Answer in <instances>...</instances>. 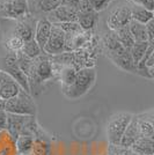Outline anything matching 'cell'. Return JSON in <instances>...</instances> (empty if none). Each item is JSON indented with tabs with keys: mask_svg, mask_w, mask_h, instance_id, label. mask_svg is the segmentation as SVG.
<instances>
[{
	"mask_svg": "<svg viewBox=\"0 0 154 155\" xmlns=\"http://www.w3.org/2000/svg\"><path fill=\"white\" fill-rule=\"evenodd\" d=\"M5 107H6V101L2 100V98H0V111L5 110Z\"/></svg>",
	"mask_w": 154,
	"mask_h": 155,
	"instance_id": "39",
	"label": "cell"
},
{
	"mask_svg": "<svg viewBox=\"0 0 154 155\" xmlns=\"http://www.w3.org/2000/svg\"><path fill=\"white\" fill-rule=\"evenodd\" d=\"M20 52H22L26 57L30 59H36L41 54L44 53V51L39 48V45L37 44V42L35 41V38L32 39V41H28V42H25V44H23Z\"/></svg>",
	"mask_w": 154,
	"mask_h": 155,
	"instance_id": "25",
	"label": "cell"
},
{
	"mask_svg": "<svg viewBox=\"0 0 154 155\" xmlns=\"http://www.w3.org/2000/svg\"><path fill=\"white\" fill-rule=\"evenodd\" d=\"M153 16H154V11H153Z\"/></svg>",
	"mask_w": 154,
	"mask_h": 155,
	"instance_id": "43",
	"label": "cell"
},
{
	"mask_svg": "<svg viewBox=\"0 0 154 155\" xmlns=\"http://www.w3.org/2000/svg\"><path fill=\"white\" fill-rule=\"evenodd\" d=\"M130 7H131V16H132V20H135L137 22H140V23L146 25L152 19H154L153 12L148 11V9L144 8V7L137 6V5H131V4H130Z\"/></svg>",
	"mask_w": 154,
	"mask_h": 155,
	"instance_id": "23",
	"label": "cell"
},
{
	"mask_svg": "<svg viewBox=\"0 0 154 155\" xmlns=\"http://www.w3.org/2000/svg\"><path fill=\"white\" fill-rule=\"evenodd\" d=\"M0 132H1V131H0Z\"/></svg>",
	"mask_w": 154,
	"mask_h": 155,
	"instance_id": "45",
	"label": "cell"
},
{
	"mask_svg": "<svg viewBox=\"0 0 154 155\" xmlns=\"http://www.w3.org/2000/svg\"><path fill=\"white\" fill-rule=\"evenodd\" d=\"M93 7L90 5L89 0H81L80 7H79V12H93Z\"/></svg>",
	"mask_w": 154,
	"mask_h": 155,
	"instance_id": "36",
	"label": "cell"
},
{
	"mask_svg": "<svg viewBox=\"0 0 154 155\" xmlns=\"http://www.w3.org/2000/svg\"><path fill=\"white\" fill-rule=\"evenodd\" d=\"M131 20H132V16H131L130 5H122V6L116 7L109 14L107 19V26L110 30H117L119 28L129 26Z\"/></svg>",
	"mask_w": 154,
	"mask_h": 155,
	"instance_id": "9",
	"label": "cell"
},
{
	"mask_svg": "<svg viewBox=\"0 0 154 155\" xmlns=\"http://www.w3.org/2000/svg\"><path fill=\"white\" fill-rule=\"evenodd\" d=\"M131 149L137 155H152L154 154V139L151 138H140Z\"/></svg>",
	"mask_w": 154,
	"mask_h": 155,
	"instance_id": "20",
	"label": "cell"
},
{
	"mask_svg": "<svg viewBox=\"0 0 154 155\" xmlns=\"http://www.w3.org/2000/svg\"><path fill=\"white\" fill-rule=\"evenodd\" d=\"M81 0H62V5L66 7H70L73 9H77L79 12V7H80Z\"/></svg>",
	"mask_w": 154,
	"mask_h": 155,
	"instance_id": "34",
	"label": "cell"
},
{
	"mask_svg": "<svg viewBox=\"0 0 154 155\" xmlns=\"http://www.w3.org/2000/svg\"><path fill=\"white\" fill-rule=\"evenodd\" d=\"M22 91L21 86L18 81L12 78L6 72L0 70V98L2 100H11L15 97L20 91Z\"/></svg>",
	"mask_w": 154,
	"mask_h": 155,
	"instance_id": "10",
	"label": "cell"
},
{
	"mask_svg": "<svg viewBox=\"0 0 154 155\" xmlns=\"http://www.w3.org/2000/svg\"><path fill=\"white\" fill-rule=\"evenodd\" d=\"M149 72H151V74H153V73H154V64H153V66L149 68Z\"/></svg>",
	"mask_w": 154,
	"mask_h": 155,
	"instance_id": "40",
	"label": "cell"
},
{
	"mask_svg": "<svg viewBox=\"0 0 154 155\" xmlns=\"http://www.w3.org/2000/svg\"><path fill=\"white\" fill-rule=\"evenodd\" d=\"M78 70L73 65H60V70L58 73V79L62 82V89L69 88L74 84L77 79Z\"/></svg>",
	"mask_w": 154,
	"mask_h": 155,
	"instance_id": "17",
	"label": "cell"
},
{
	"mask_svg": "<svg viewBox=\"0 0 154 155\" xmlns=\"http://www.w3.org/2000/svg\"><path fill=\"white\" fill-rule=\"evenodd\" d=\"M89 1L93 9L97 13H100L101 11H104L114 0H89Z\"/></svg>",
	"mask_w": 154,
	"mask_h": 155,
	"instance_id": "32",
	"label": "cell"
},
{
	"mask_svg": "<svg viewBox=\"0 0 154 155\" xmlns=\"http://www.w3.org/2000/svg\"><path fill=\"white\" fill-rule=\"evenodd\" d=\"M148 46H149V42H136L133 46L130 49V52H131V56H132V59L135 61L136 66L145 57V54L148 50Z\"/></svg>",
	"mask_w": 154,
	"mask_h": 155,
	"instance_id": "26",
	"label": "cell"
},
{
	"mask_svg": "<svg viewBox=\"0 0 154 155\" xmlns=\"http://www.w3.org/2000/svg\"><path fill=\"white\" fill-rule=\"evenodd\" d=\"M35 142V138L32 136H23L21 134L15 140V153L19 155H30L32 146Z\"/></svg>",
	"mask_w": 154,
	"mask_h": 155,
	"instance_id": "19",
	"label": "cell"
},
{
	"mask_svg": "<svg viewBox=\"0 0 154 155\" xmlns=\"http://www.w3.org/2000/svg\"><path fill=\"white\" fill-rule=\"evenodd\" d=\"M99 21V13L93 11V12H79L78 13L77 22L80 25L84 31H89L94 29Z\"/></svg>",
	"mask_w": 154,
	"mask_h": 155,
	"instance_id": "18",
	"label": "cell"
},
{
	"mask_svg": "<svg viewBox=\"0 0 154 155\" xmlns=\"http://www.w3.org/2000/svg\"><path fill=\"white\" fill-rule=\"evenodd\" d=\"M102 44L103 48H104V52H105V54L108 56L109 59L119 54V53H122L124 50H126L121 44V42L118 41V37L116 35L115 30H110V29H108L103 34Z\"/></svg>",
	"mask_w": 154,
	"mask_h": 155,
	"instance_id": "12",
	"label": "cell"
},
{
	"mask_svg": "<svg viewBox=\"0 0 154 155\" xmlns=\"http://www.w3.org/2000/svg\"><path fill=\"white\" fill-rule=\"evenodd\" d=\"M60 27L66 35H75V34H80L84 32L82 28L80 27V25L78 23L77 21L74 22H65V23H56Z\"/></svg>",
	"mask_w": 154,
	"mask_h": 155,
	"instance_id": "29",
	"label": "cell"
},
{
	"mask_svg": "<svg viewBox=\"0 0 154 155\" xmlns=\"http://www.w3.org/2000/svg\"><path fill=\"white\" fill-rule=\"evenodd\" d=\"M129 28L136 42H148L146 25L137 22L135 20H131V22L129 23Z\"/></svg>",
	"mask_w": 154,
	"mask_h": 155,
	"instance_id": "21",
	"label": "cell"
},
{
	"mask_svg": "<svg viewBox=\"0 0 154 155\" xmlns=\"http://www.w3.org/2000/svg\"><path fill=\"white\" fill-rule=\"evenodd\" d=\"M115 31H116L117 37H118V41L121 42V44H122L125 49L130 50V49L133 46V44L136 43V41H135V38H133V36H132L131 31H130L129 26L119 28V29H117V30H115Z\"/></svg>",
	"mask_w": 154,
	"mask_h": 155,
	"instance_id": "27",
	"label": "cell"
},
{
	"mask_svg": "<svg viewBox=\"0 0 154 155\" xmlns=\"http://www.w3.org/2000/svg\"><path fill=\"white\" fill-rule=\"evenodd\" d=\"M34 116H25V115H15L7 112V129L6 132L11 136L14 141L22 133L27 124Z\"/></svg>",
	"mask_w": 154,
	"mask_h": 155,
	"instance_id": "11",
	"label": "cell"
},
{
	"mask_svg": "<svg viewBox=\"0 0 154 155\" xmlns=\"http://www.w3.org/2000/svg\"><path fill=\"white\" fill-rule=\"evenodd\" d=\"M52 29V23L46 19V16L39 18L36 26V31H35V41L37 42L39 48L44 51V46L48 43V39L50 37Z\"/></svg>",
	"mask_w": 154,
	"mask_h": 155,
	"instance_id": "15",
	"label": "cell"
},
{
	"mask_svg": "<svg viewBox=\"0 0 154 155\" xmlns=\"http://www.w3.org/2000/svg\"><path fill=\"white\" fill-rule=\"evenodd\" d=\"M37 21L34 15L29 14L25 18H21L19 20H12V28L8 27V31L4 32L5 35L13 34L19 36L21 39H23V42H28L35 38V31H36V26H37Z\"/></svg>",
	"mask_w": 154,
	"mask_h": 155,
	"instance_id": "6",
	"label": "cell"
},
{
	"mask_svg": "<svg viewBox=\"0 0 154 155\" xmlns=\"http://www.w3.org/2000/svg\"><path fill=\"white\" fill-rule=\"evenodd\" d=\"M139 119V130H140L141 138H151L154 139V126L151 120L146 119L141 115H138Z\"/></svg>",
	"mask_w": 154,
	"mask_h": 155,
	"instance_id": "28",
	"label": "cell"
},
{
	"mask_svg": "<svg viewBox=\"0 0 154 155\" xmlns=\"http://www.w3.org/2000/svg\"><path fill=\"white\" fill-rule=\"evenodd\" d=\"M29 14L28 0H0V20H19Z\"/></svg>",
	"mask_w": 154,
	"mask_h": 155,
	"instance_id": "7",
	"label": "cell"
},
{
	"mask_svg": "<svg viewBox=\"0 0 154 155\" xmlns=\"http://www.w3.org/2000/svg\"><path fill=\"white\" fill-rule=\"evenodd\" d=\"M152 123H153V126H154V122H152Z\"/></svg>",
	"mask_w": 154,
	"mask_h": 155,
	"instance_id": "42",
	"label": "cell"
},
{
	"mask_svg": "<svg viewBox=\"0 0 154 155\" xmlns=\"http://www.w3.org/2000/svg\"><path fill=\"white\" fill-rule=\"evenodd\" d=\"M5 110L9 114L25 115V116H36L37 107L34 97L26 91H20L15 97L7 100Z\"/></svg>",
	"mask_w": 154,
	"mask_h": 155,
	"instance_id": "4",
	"label": "cell"
},
{
	"mask_svg": "<svg viewBox=\"0 0 154 155\" xmlns=\"http://www.w3.org/2000/svg\"><path fill=\"white\" fill-rule=\"evenodd\" d=\"M141 138L140 130H139V119H138V115H133V118L131 119L130 124L125 130L123 138L121 140L119 146L126 147V148H131L136 142L138 141Z\"/></svg>",
	"mask_w": 154,
	"mask_h": 155,
	"instance_id": "14",
	"label": "cell"
},
{
	"mask_svg": "<svg viewBox=\"0 0 154 155\" xmlns=\"http://www.w3.org/2000/svg\"><path fill=\"white\" fill-rule=\"evenodd\" d=\"M152 80H154V73L152 74Z\"/></svg>",
	"mask_w": 154,
	"mask_h": 155,
	"instance_id": "41",
	"label": "cell"
},
{
	"mask_svg": "<svg viewBox=\"0 0 154 155\" xmlns=\"http://www.w3.org/2000/svg\"><path fill=\"white\" fill-rule=\"evenodd\" d=\"M65 49H66V34L58 25H52L50 37L44 46V53L49 56H58L64 53Z\"/></svg>",
	"mask_w": 154,
	"mask_h": 155,
	"instance_id": "8",
	"label": "cell"
},
{
	"mask_svg": "<svg viewBox=\"0 0 154 155\" xmlns=\"http://www.w3.org/2000/svg\"><path fill=\"white\" fill-rule=\"evenodd\" d=\"M141 116L145 117L146 119H148V120H151V122H154V110H152V111H149V112H146V114H142Z\"/></svg>",
	"mask_w": 154,
	"mask_h": 155,
	"instance_id": "38",
	"label": "cell"
},
{
	"mask_svg": "<svg viewBox=\"0 0 154 155\" xmlns=\"http://www.w3.org/2000/svg\"><path fill=\"white\" fill-rule=\"evenodd\" d=\"M133 118L132 114L118 112L110 117L107 124V138L110 145H119L125 130Z\"/></svg>",
	"mask_w": 154,
	"mask_h": 155,
	"instance_id": "5",
	"label": "cell"
},
{
	"mask_svg": "<svg viewBox=\"0 0 154 155\" xmlns=\"http://www.w3.org/2000/svg\"><path fill=\"white\" fill-rule=\"evenodd\" d=\"M30 155H51V145L46 136L35 138V142H34Z\"/></svg>",
	"mask_w": 154,
	"mask_h": 155,
	"instance_id": "24",
	"label": "cell"
},
{
	"mask_svg": "<svg viewBox=\"0 0 154 155\" xmlns=\"http://www.w3.org/2000/svg\"><path fill=\"white\" fill-rule=\"evenodd\" d=\"M131 5H137L146 8L148 11L153 12L154 11V0H128Z\"/></svg>",
	"mask_w": 154,
	"mask_h": 155,
	"instance_id": "33",
	"label": "cell"
},
{
	"mask_svg": "<svg viewBox=\"0 0 154 155\" xmlns=\"http://www.w3.org/2000/svg\"><path fill=\"white\" fill-rule=\"evenodd\" d=\"M109 155H137L131 148H126L119 145H110L109 143Z\"/></svg>",
	"mask_w": 154,
	"mask_h": 155,
	"instance_id": "31",
	"label": "cell"
},
{
	"mask_svg": "<svg viewBox=\"0 0 154 155\" xmlns=\"http://www.w3.org/2000/svg\"><path fill=\"white\" fill-rule=\"evenodd\" d=\"M7 129V111H0V131H6Z\"/></svg>",
	"mask_w": 154,
	"mask_h": 155,
	"instance_id": "35",
	"label": "cell"
},
{
	"mask_svg": "<svg viewBox=\"0 0 154 155\" xmlns=\"http://www.w3.org/2000/svg\"><path fill=\"white\" fill-rule=\"evenodd\" d=\"M114 64L119 67L121 70L125 72H130V73H136L137 74V66H136L135 61L132 59V56H131V52L130 50H124L122 53L117 54L115 57L110 59Z\"/></svg>",
	"mask_w": 154,
	"mask_h": 155,
	"instance_id": "16",
	"label": "cell"
},
{
	"mask_svg": "<svg viewBox=\"0 0 154 155\" xmlns=\"http://www.w3.org/2000/svg\"><path fill=\"white\" fill-rule=\"evenodd\" d=\"M57 78V67L52 61L51 56L43 53L36 59H32V65L28 74V82L30 88V95L32 97L39 95L43 91L44 84L49 80Z\"/></svg>",
	"mask_w": 154,
	"mask_h": 155,
	"instance_id": "1",
	"label": "cell"
},
{
	"mask_svg": "<svg viewBox=\"0 0 154 155\" xmlns=\"http://www.w3.org/2000/svg\"><path fill=\"white\" fill-rule=\"evenodd\" d=\"M16 155H19V154H16Z\"/></svg>",
	"mask_w": 154,
	"mask_h": 155,
	"instance_id": "44",
	"label": "cell"
},
{
	"mask_svg": "<svg viewBox=\"0 0 154 155\" xmlns=\"http://www.w3.org/2000/svg\"><path fill=\"white\" fill-rule=\"evenodd\" d=\"M96 80V71L94 67H84L78 71L74 84L69 88H64L63 93L70 100H78L86 95L94 86Z\"/></svg>",
	"mask_w": 154,
	"mask_h": 155,
	"instance_id": "2",
	"label": "cell"
},
{
	"mask_svg": "<svg viewBox=\"0 0 154 155\" xmlns=\"http://www.w3.org/2000/svg\"><path fill=\"white\" fill-rule=\"evenodd\" d=\"M16 56H18V64H19L21 71L23 72L27 75V78H28V74L30 72V68H32V59L26 57L22 52L20 51L16 53Z\"/></svg>",
	"mask_w": 154,
	"mask_h": 155,
	"instance_id": "30",
	"label": "cell"
},
{
	"mask_svg": "<svg viewBox=\"0 0 154 155\" xmlns=\"http://www.w3.org/2000/svg\"><path fill=\"white\" fill-rule=\"evenodd\" d=\"M0 70L6 72L7 74L14 78L18 81V84L21 86V88L30 94L28 78L21 71L19 64H18V56L15 52H9L2 48V53L0 54Z\"/></svg>",
	"mask_w": 154,
	"mask_h": 155,
	"instance_id": "3",
	"label": "cell"
},
{
	"mask_svg": "<svg viewBox=\"0 0 154 155\" xmlns=\"http://www.w3.org/2000/svg\"><path fill=\"white\" fill-rule=\"evenodd\" d=\"M23 44H25L23 39H21L19 36H16V35L9 34V35H5V36H4V41H2L1 46H2L5 50H7V51L18 53L19 51H21Z\"/></svg>",
	"mask_w": 154,
	"mask_h": 155,
	"instance_id": "22",
	"label": "cell"
},
{
	"mask_svg": "<svg viewBox=\"0 0 154 155\" xmlns=\"http://www.w3.org/2000/svg\"><path fill=\"white\" fill-rule=\"evenodd\" d=\"M146 29H147L148 41L154 38V19H152L149 22L146 23Z\"/></svg>",
	"mask_w": 154,
	"mask_h": 155,
	"instance_id": "37",
	"label": "cell"
},
{
	"mask_svg": "<svg viewBox=\"0 0 154 155\" xmlns=\"http://www.w3.org/2000/svg\"><path fill=\"white\" fill-rule=\"evenodd\" d=\"M77 9H73L70 7H66L60 5L55 11L46 14V19L51 22L52 25L56 23H65V22H74L78 20Z\"/></svg>",
	"mask_w": 154,
	"mask_h": 155,
	"instance_id": "13",
	"label": "cell"
}]
</instances>
